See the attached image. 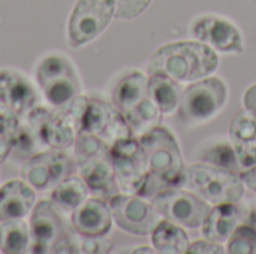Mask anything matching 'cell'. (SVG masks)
I'll return each instance as SVG.
<instances>
[{"mask_svg":"<svg viewBox=\"0 0 256 254\" xmlns=\"http://www.w3.org/2000/svg\"><path fill=\"white\" fill-rule=\"evenodd\" d=\"M140 144L146 153L147 180L138 196H154L162 190L184 184L186 169L174 135L160 124L142 133Z\"/></svg>","mask_w":256,"mask_h":254,"instance_id":"cell-1","label":"cell"},{"mask_svg":"<svg viewBox=\"0 0 256 254\" xmlns=\"http://www.w3.org/2000/svg\"><path fill=\"white\" fill-rule=\"evenodd\" d=\"M219 57L213 48L201 42L168 43L148 60V75H164L174 81H195L208 76L218 69Z\"/></svg>","mask_w":256,"mask_h":254,"instance_id":"cell-2","label":"cell"},{"mask_svg":"<svg viewBox=\"0 0 256 254\" xmlns=\"http://www.w3.org/2000/svg\"><path fill=\"white\" fill-rule=\"evenodd\" d=\"M87 103V97L75 96L58 112L40 106L33 108L28 112V126L38 141L44 145L51 148H66L81 132Z\"/></svg>","mask_w":256,"mask_h":254,"instance_id":"cell-3","label":"cell"},{"mask_svg":"<svg viewBox=\"0 0 256 254\" xmlns=\"http://www.w3.org/2000/svg\"><path fill=\"white\" fill-rule=\"evenodd\" d=\"M75 159L88 190L102 198H112L118 193L110 145L106 142L94 135L80 132L75 139Z\"/></svg>","mask_w":256,"mask_h":254,"instance_id":"cell-4","label":"cell"},{"mask_svg":"<svg viewBox=\"0 0 256 254\" xmlns=\"http://www.w3.org/2000/svg\"><path fill=\"white\" fill-rule=\"evenodd\" d=\"M112 103L135 133H146L160 124V111L152 100L148 79L141 72L128 73L117 82Z\"/></svg>","mask_w":256,"mask_h":254,"instance_id":"cell-5","label":"cell"},{"mask_svg":"<svg viewBox=\"0 0 256 254\" xmlns=\"http://www.w3.org/2000/svg\"><path fill=\"white\" fill-rule=\"evenodd\" d=\"M184 187L210 204H237L244 193V183L237 172L208 165L186 168Z\"/></svg>","mask_w":256,"mask_h":254,"instance_id":"cell-6","label":"cell"},{"mask_svg":"<svg viewBox=\"0 0 256 254\" xmlns=\"http://www.w3.org/2000/svg\"><path fill=\"white\" fill-rule=\"evenodd\" d=\"M228 90L222 79L207 78L189 85L178 103V118L186 124L213 118L226 103Z\"/></svg>","mask_w":256,"mask_h":254,"instance_id":"cell-7","label":"cell"},{"mask_svg":"<svg viewBox=\"0 0 256 254\" xmlns=\"http://www.w3.org/2000/svg\"><path fill=\"white\" fill-rule=\"evenodd\" d=\"M112 168L120 189L129 195H140L147 180V160L140 141L124 138L110 147Z\"/></svg>","mask_w":256,"mask_h":254,"instance_id":"cell-8","label":"cell"},{"mask_svg":"<svg viewBox=\"0 0 256 254\" xmlns=\"http://www.w3.org/2000/svg\"><path fill=\"white\" fill-rule=\"evenodd\" d=\"M36 79L46 100L64 106L80 91V81L72 64L62 55H50L38 67Z\"/></svg>","mask_w":256,"mask_h":254,"instance_id":"cell-9","label":"cell"},{"mask_svg":"<svg viewBox=\"0 0 256 254\" xmlns=\"http://www.w3.org/2000/svg\"><path fill=\"white\" fill-rule=\"evenodd\" d=\"M152 204L166 220L190 229L201 226L210 211L207 201L201 199L195 193L180 189L159 192L153 196Z\"/></svg>","mask_w":256,"mask_h":254,"instance_id":"cell-10","label":"cell"},{"mask_svg":"<svg viewBox=\"0 0 256 254\" xmlns=\"http://www.w3.org/2000/svg\"><path fill=\"white\" fill-rule=\"evenodd\" d=\"M116 0H78L70 15L68 36L72 46H81L94 39L112 18Z\"/></svg>","mask_w":256,"mask_h":254,"instance_id":"cell-11","label":"cell"},{"mask_svg":"<svg viewBox=\"0 0 256 254\" xmlns=\"http://www.w3.org/2000/svg\"><path fill=\"white\" fill-rule=\"evenodd\" d=\"M110 208L117 226L134 235H148L160 222L153 204H147L134 195H114L110 198Z\"/></svg>","mask_w":256,"mask_h":254,"instance_id":"cell-12","label":"cell"},{"mask_svg":"<svg viewBox=\"0 0 256 254\" xmlns=\"http://www.w3.org/2000/svg\"><path fill=\"white\" fill-rule=\"evenodd\" d=\"M75 174V162L64 153L46 151L32 156L21 169V177L34 189L56 187Z\"/></svg>","mask_w":256,"mask_h":254,"instance_id":"cell-13","label":"cell"},{"mask_svg":"<svg viewBox=\"0 0 256 254\" xmlns=\"http://www.w3.org/2000/svg\"><path fill=\"white\" fill-rule=\"evenodd\" d=\"M81 132L100 138L110 147L116 141L132 136V129L118 109L100 99H88Z\"/></svg>","mask_w":256,"mask_h":254,"instance_id":"cell-14","label":"cell"},{"mask_svg":"<svg viewBox=\"0 0 256 254\" xmlns=\"http://www.w3.org/2000/svg\"><path fill=\"white\" fill-rule=\"evenodd\" d=\"M190 33L196 40L207 43L210 48L220 52H243V37L238 28L225 18L213 15L200 16L192 22Z\"/></svg>","mask_w":256,"mask_h":254,"instance_id":"cell-15","label":"cell"},{"mask_svg":"<svg viewBox=\"0 0 256 254\" xmlns=\"http://www.w3.org/2000/svg\"><path fill=\"white\" fill-rule=\"evenodd\" d=\"M66 234L62 225V219L51 205V202L40 201L34 207L30 219L32 235V253H50L54 244Z\"/></svg>","mask_w":256,"mask_h":254,"instance_id":"cell-16","label":"cell"},{"mask_svg":"<svg viewBox=\"0 0 256 254\" xmlns=\"http://www.w3.org/2000/svg\"><path fill=\"white\" fill-rule=\"evenodd\" d=\"M112 225L111 208L100 199H87L72 213V228L81 237H105Z\"/></svg>","mask_w":256,"mask_h":254,"instance_id":"cell-17","label":"cell"},{"mask_svg":"<svg viewBox=\"0 0 256 254\" xmlns=\"http://www.w3.org/2000/svg\"><path fill=\"white\" fill-rule=\"evenodd\" d=\"M0 103L12 111L16 117L28 115L34 108L36 93L32 84L20 73L0 72Z\"/></svg>","mask_w":256,"mask_h":254,"instance_id":"cell-18","label":"cell"},{"mask_svg":"<svg viewBox=\"0 0 256 254\" xmlns=\"http://www.w3.org/2000/svg\"><path fill=\"white\" fill-rule=\"evenodd\" d=\"M230 141L243 169L256 165V118L248 111H240L230 124Z\"/></svg>","mask_w":256,"mask_h":254,"instance_id":"cell-19","label":"cell"},{"mask_svg":"<svg viewBox=\"0 0 256 254\" xmlns=\"http://www.w3.org/2000/svg\"><path fill=\"white\" fill-rule=\"evenodd\" d=\"M34 199V192L22 181L6 183L0 189V222L22 219L33 208Z\"/></svg>","mask_w":256,"mask_h":254,"instance_id":"cell-20","label":"cell"},{"mask_svg":"<svg viewBox=\"0 0 256 254\" xmlns=\"http://www.w3.org/2000/svg\"><path fill=\"white\" fill-rule=\"evenodd\" d=\"M238 223V210L234 204H218L206 216L201 231L213 243H225L232 235Z\"/></svg>","mask_w":256,"mask_h":254,"instance_id":"cell-21","label":"cell"},{"mask_svg":"<svg viewBox=\"0 0 256 254\" xmlns=\"http://www.w3.org/2000/svg\"><path fill=\"white\" fill-rule=\"evenodd\" d=\"M152 241L158 253L183 254L188 253V234L170 220H160L152 232Z\"/></svg>","mask_w":256,"mask_h":254,"instance_id":"cell-22","label":"cell"},{"mask_svg":"<svg viewBox=\"0 0 256 254\" xmlns=\"http://www.w3.org/2000/svg\"><path fill=\"white\" fill-rule=\"evenodd\" d=\"M148 94L162 114L172 112L182 99L183 90L177 81L164 75H150Z\"/></svg>","mask_w":256,"mask_h":254,"instance_id":"cell-23","label":"cell"},{"mask_svg":"<svg viewBox=\"0 0 256 254\" xmlns=\"http://www.w3.org/2000/svg\"><path fill=\"white\" fill-rule=\"evenodd\" d=\"M87 196L88 187L84 183V180L70 175L69 178L63 180L56 186V189L51 193V201L58 210L69 213L81 207L87 201Z\"/></svg>","mask_w":256,"mask_h":254,"instance_id":"cell-24","label":"cell"},{"mask_svg":"<svg viewBox=\"0 0 256 254\" xmlns=\"http://www.w3.org/2000/svg\"><path fill=\"white\" fill-rule=\"evenodd\" d=\"M30 232L24 222L4 220L0 225V250L6 254L24 253L28 247Z\"/></svg>","mask_w":256,"mask_h":254,"instance_id":"cell-25","label":"cell"},{"mask_svg":"<svg viewBox=\"0 0 256 254\" xmlns=\"http://www.w3.org/2000/svg\"><path fill=\"white\" fill-rule=\"evenodd\" d=\"M18 129V117L0 103V163H3L12 151Z\"/></svg>","mask_w":256,"mask_h":254,"instance_id":"cell-26","label":"cell"},{"mask_svg":"<svg viewBox=\"0 0 256 254\" xmlns=\"http://www.w3.org/2000/svg\"><path fill=\"white\" fill-rule=\"evenodd\" d=\"M226 250L231 254H256V228L254 225H242L234 229L228 238Z\"/></svg>","mask_w":256,"mask_h":254,"instance_id":"cell-27","label":"cell"},{"mask_svg":"<svg viewBox=\"0 0 256 254\" xmlns=\"http://www.w3.org/2000/svg\"><path fill=\"white\" fill-rule=\"evenodd\" d=\"M204 162H208L214 166L232 171V172H238L242 169L237 154L234 151L232 147H230L228 144H218L214 147H212L204 156H202Z\"/></svg>","mask_w":256,"mask_h":254,"instance_id":"cell-28","label":"cell"},{"mask_svg":"<svg viewBox=\"0 0 256 254\" xmlns=\"http://www.w3.org/2000/svg\"><path fill=\"white\" fill-rule=\"evenodd\" d=\"M36 141H38V138L34 136L30 126H21L20 124V129L16 132L10 153H14V156L16 159H30L32 156H34Z\"/></svg>","mask_w":256,"mask_h":254,"instance_id":"cell-29","label":"cell"},{"mask_svg":"<svg viewBox=\"0 0 256 254\" xmlns=\"http://www.w3.org/2000/svg\"><path fill=\"white\" fill-rule=\"evenodd\" d=\"M152 0H117L116 16L120 19H130L146 10Z\"/></svg>","mask_w":256,"mask_h":254,"instance_id":"cell-30","label":"cell"},{"mask_svg":"<svg viewBox=\"0 0 256 254\" xmlns=\"http://www.w3.org/2000/svg\"><path fill=\"white\" fill-rule=\"evenodd\" d=\"M81 247L86 253H108L111 250V243L105 237H87Z\"/></svg>","mask_w":256,"mask_h":254,"instance_id":"cell-31","label":"cell"},{"mask_svg":"<svg viewBox=\"0 0 256 254\" xmlns=\"http://www.w3.org/2000/svg\"><path fill=\"white\" fill-rule=\"evenodd\" d=\"M189 254H207V253H224V249L219 243H213L210 240L207 241H196L188 249Z\"/></svg>","mask_w":256,"mask_h":254,"instance_id":"cell-32","label":"cell"},{"mask_svg":"<svg viewBox=\"0 0 256 254\" xmlns=\"http://www.w3.org/2000/svg\"><path fill=\"white\" fill-rule=\"evenodd\" d=\"M80 252L81 250L78 249L76 243L68 232L62 238H58V241L51 249V253H80Z\"/></svg>","mask_w":256,"mask_h":254,"instance_id":"cell-33","label":"cell"},{"mask_svg":"<svg viewBox=\"0 0 256 254\" xmlns=\"http://www.w3.org/2000/svg\"><path fill=\"white\" fill-rule=\"evenodd\" d=\"M243 102H244L246 111L250 112L256 118V84L246 90L244 97H243Z\"/></svg>","mask_w":256,"mask_h":254,"instance_id":"cell-34","label":"cell"},{"mask_svg":"<svg viewBox=\"0 0 256 254\" xmlns=\"http://www.w3.org/2000/svg\"><path fill=\"white\" fill-rule=\"evenodd\" d=\"M242 180H243V183L252 190V192H255L256 193V165L255 166H252V168H249V169H246L244 172H242Z\"/></svg>","mask_w":256,"mask_h":254,"instance_id":"cell-35","label":"cell"},{"mask_svg":"<svg viewBox=\"0 0 256 254\" xmlns=\"http://www.w3.org/2000/svg\"><path fill=\"white\" fill-rule=\"evenodd\" d=\"M135 253H152V250L148 247H146V249H136Z\"/></svg>","mask_w":256,"mask_h":254,"instance_id":"cell-36","label":"cell"},{"mask_svg":"<svg viewBox=\"0 0 256 254\" xmlns=\"http://www.w3.org/2000/svg\"><path fill=\"white\" fill-rule=\"evenodd\" d=\"M255 228H256V219H255Z\"/></svg>","mask_w":256,"mask_h":254,"instance_id":"cell-37","label":"cell"}]
</instances>
